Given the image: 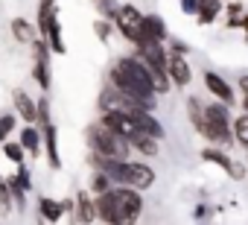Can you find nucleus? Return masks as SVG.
<instances>
[{"instance_id":"obj_30","label":"nucleus","mask_w":248,"mask_h":225,"mask_svg":"<svg viewBox=\"0 0 248 225\" xmlns=\"http://www.w3.org/2000/svg\"><path fill=\"white\" fill-rule=\"evenodd\" d=\"M239 24H242V27L248 30V15H245V18H239Z\"/></svg>"},{"instance_id":"obj_2","label":"nucleus","mask_w":248,"mask_h":225,"mask_svg":"<svg viewBox=\"0 0 248 225\" xmlns=\"http://www.w3.org/2000/svg\"><path fill=\"white\" fill-rule=\"evenodd\" d=\"M140 53H143V64L155 82V91H167V56L161 41H140Z\"/></svg>"},{"instance_id":"obj_32","label":"nucleus","mask_w":248,"mask_h":225,"mask_svg":"<svg viewBox=\"0 0 248 225\" xmlns=\"http://www.w3.org/2000/svg\"><path fill=\"white\" fill-rule=\"evenodd\" d=\"M102 3H111V0H102Z\"/></svg>"},{"instance_id":"obj_18","label":"nucleus","mask_w":248,"mask_h":225,"mask_svg":"<svg viewBox=\"0 0 248 225\" xmlns=\"http://www.w3.org/2000/svg\"><path fill=\"white\" fill-rule=\"evenodd\" d=\"M132 141V146H138L140 152H146V155H155L158 152V144H155V138H149V135H135V138H129Z\"/></svg>"},{"instance_id":"obj_14","label":"nucleus","mask_w":248,"mask_h":225,"mask_svg":"<svg viewBox=\"0 0 248 225\" xmlns=\"http://www.w3.org/2000/svg\"><path fill=\"white\" fill-rule=\"evenodd\" d=\"M135 117H138V126H140V132H143V135H149V138H161V135H164L161 123H158V120H152L149 114H143V111H138Z\"/></svg>"},{"instance_id":"obj_26","label":"nucleus","mask_w":248,"mask_h":225,"mask_svg":"<svg viewBox=\"0 0 248 225\" xmlns=\"http://www.w3.org/2000/svg\"><path fill=\"white\" fill-rule=\"evenodd\" d=\"M181 9H184V12H190V15H193V12H199V0H181Z\"/></svg>"},{"instance_id":"obj_8","label":"nucleus","mask_w":248,"mask_h":225,"mask_svg":"<svg viewBox=\"0 0 248 225\" xmlns=\"http://www.w3.org/2000/svg\"><path fill=\"white\" fill-rule=\"evenodd\" d=\"M35 79L41 88H50V64H47V44H35Z\"/></svg>"},{"instance_id":"obj_13","label":"nucleus","mask_w":248,"mask_h":225,"mask_svg":"<svg viewBox=\"0 0 248 225\" xmlns=\"http://www.w3.org/2000/svg\"><path fill=\"white\" fill-rule=\"evenodd\" d=\"M15 108H18V114L24 117V120H35V111H38V105L24 94V91H15Z\"/></svg>"},{"instance_id":"obj_21","label":"nucleus","mask_w":248,"mask_h":225,"mask_svg":"<svg viewBox=\"0 0 248 225\" xmlns=\"http://www.w3.org/2000/svg\"><path fill=\"white\" fill-rule=\"evenodd\" d=\"M47 38H50V47H53L56 53H64V41H62V30H59V24H56V21L50 24V30H47Z\"/></svg>"},{"instance_id":"obj_27","label":"nucleus","mask_w":248,"mask_h":225,"mask_svg":"<svg viewBox=\"0 0 248 225\" xmlns=\"http://www.w3.org/2000/svg\"><path fill=\"white\" fill-rule=\"evenodd\" d=\"M12 126H15V120H12V117H9V114H6V117H3V120H0V132H3V135H6V132H9V129H12Z\"/></svg>"},{"instance_id":"obj_28","label":"nucleus","mask_w":248,"mask_h":225,"mask_svg":"<svg viewBox=\"0 0 248 225\" xmlns=\"http://www.w3.org/2000/svg\"><path fill=\"white\" fill-rule=\"evenodd\" d=\"M96 32H99V35L105 38V35H108V27H105V24H96Z\"/></svg>"},{"instance_id":"obj_19","label":"nucleus","mask_w":248,"mask_h":225,"mask_svg":"<svg viewBox=\"0 0 248 225\" xmlns=\"http://www.w3.org/2000/svg\"><path fill=\"white\" fill-rule=\"evenodd\" d=\"M79 216L85 219V222H93L96 219V210H93V205H91V199H88V193H79Z\"/></svg>"},{"instance_id":"obj_11","label":"nucleus","mask_w":248,"mask_h":225,"mask_svg":"<svg viewBox=\"0 0 248 225\" xmlns=\"http://www.w3.org/2000/svg\"><path fill=\"white\" fill-rule=\"evenodd\" d=\"M204 82H207V88L213 91V96H219L222 102H233V91H231V85H228L222 76H216L213 70H207V73H204Z\"/></svg>"},{"instance_id":"obj_16","label":"nucleus","mask_w":248,"mask_h":225,"mask_svg":"<svg viewBox=\"0 0 248 225\" xmlns=\"http://www.w3.org/2000/svg\"><path fill=\"white\" fill-rule=\"evenodd\" d=\"M204 120H210V123H225V126H228V102H222V105H207V108H204Z\"/></svg>"},{"instance_id":"obj_20","label":"nucleus","mask_w":248,"mask_h":225,"mask_svg":"<svg viewBox=\"0 0 248 225\" xmlns=\"http://www.w3.org/2000/svg\"><path fill=\"white\" fill-rule=\"evenodd\" d=\"M12 32H15V38H18L21 44H27V41L32 38V30H30V24H27V21H21V18H15V21H12Z\"/></svg>"},{"instance_id":"obj_31","label":"nucleus","mask_w":248,"mask_h":225,"mask_svg":"<svg viewBox=\"0 0 248 225\" xmlns=\"http://www.w3.org/2000/svg\"><path fill=\"white\" fill-rule=\"evenodd\" d=\"M245 108H248V96H245Z\"/></svg>"},{"instance_id":"obj_17","label":"nucleus","mask_w":248,"mask_h":225,"mask_svg":"<svg viewBox=\"0 0 248 225\" xmlns=\"http://www.w3.org/2000/svg\"><path fill=\"white\" fill-rule=\"evenodd\" d=\"M38 208H41V216H44V219H50V222H56V219L64 213V208H62L59 202H53V199H41V202H38Z\"/></svg>"},{"instance_id":"obj_10","label":"nucleus","mask_w":248,"mask_h":225,"mask_svg":"<svg viewBox=\"0 0 248 225\" xmlns=\"http://www.w3.org/2000/svg\"><path fill=\"white\" fill-rule=\"evenodd\" d=\"M167 73L175 79V85H190V76H193V73H190V64H187L178 53L167 62Z\"/></svg>"},{"instance_id":"obj_6","label":"nucleus","mask_w":248,"mask_h":225,"mask_svg":"<svg viewBox=\"0 0 248 225\" xmlns=\"http://www.w3.org/2000/svg\"><path fill=\"white\" fill-rule=\"evenodd\" d=\"M117 27L129 41H140V35H143V15L135 6H123L117 12Z\"/></svg>"},{"instance_id":"obj_15","label":"nucleus","mask_w":248,"mask_h":225,"mask_svg":"<svg viewBox=\"0 0 248 225\" xmlns=\"http://www.w3.org/2000/svg\"><path fill=\"white\" fill-rule=\"evenodd\" d=\"M219 9H222L219 0H199V21L202 24H210L219 15Z\"/></svg>"},{"instance_id":"obj_4","label":"nucleus","mask_w":248,"mask_h":225,"mask_svg":"<svg viewBox=\"0 0 248 225\" xmlns=\"http://www.w3.org/2000/svg\"><path fill=\"white\" fill-rule=\"evenodd\" d=\"M111 202H114V210H117V219L120 222H135L143 210V199L138 196V190H111Z\"/></svg>"},{"instance_id":"obj_1","label":"nucleus","mask_w":248,"mask_h":225,"mask_svg":"<svg viewBox=\"0 0 248 225\" xmlns=\"http://www.w3.org/2000/svg\"><path fill=\"white\" fill-rule=\"evenodd\" d=\"M111 79H114L117 91L132 96L143 108L152 105V99H155V82H152V76H149V70H146V64L140 59H120L114 64V70H111Z\"/></svg>"},{"instance_id":"obj_23","label":"nucleus","mask_w":248,"mask_h":225,"mask_svg":"<svg viewBox=\"0 0 248 225\" xmlns=\"http://www.w3.org/2000/svg\"><path fill=\"white\" fill-rule=\"evenodd\" d=\"M3 152H6V158H9V161L24 164V146H18V144H6V146H3Z\"/></svg>"},{"instance_id":"obj_22","label":"nucleus","mask_w":248,"mask_h":225,"mask_svg":"<svg viewBox=\"0 0 248 225\" xmlns=\"http://www.w3.org/2000/svg\"><path fill=\"white\" fill-rule=\"evenodd\" d=\"M21 146L35 155V152H38V132H35V129H24V132H21Z\"/></svg>"},{"instance_id":"obj_29","label":"nucleus","mask_w":248,"mask_h":225,"mask_svg":"<svg viewBox=\"0 0 248 225\" xmlns=\"http://www.w3.org/2000/svg\"><path fill=\"white\" fill-rule=\"evenodd\" d=\"M239 88H242V91H245V96H248V76H242V79H239Z\"/></svg>"},{"instance_id":"obj_35","label":"nucleus","mask_w":248,"mask_h":225,"mask_svg":"<svg viewBox=\"0 0 248 225\" xmlns=\"http://www.w3.org/2000/svg\"><path fill=\"white\" fill-rule=\"evenodd\" d=\"M245 146H248V144H245Z\"/></svg>"},{"instance_id":"obj_7","label":"nucleus","mask_w":248,"mask_h":225,"mask_svg":"<svg viewBox=\"0 0 248 225\" xmlns=\"http://www.w3.org/2000/svg\"><path fill=\"white\" fill-rule=\"evenodd\" d=\"M202 158H204V161H213L216 167H222V170H225L228 176H233V178H242V173H245L239 164H233V161H231L225 152H219V149H204Z\"/></svg>"},{"instance_id":"obj_33","label":"nucleus","mask_w":248,"mask_h":225,"mask_svg":"<svg viewBox=\"0 0 248 225\" xmlns=\"http://www.w3.org/2000/svg\"><path fill=\"white\" fill-rule=\"evenodd\" d=\"M0 141H3V132H0Z\"/></svg>"},{"instance_id":"obj_12","label":"nucleus","mask_w":248,"mask_h":225,"mask_svg":"<svg viewBox=\"0 0 248 225\" xmlns=\"http://www.w3.org/2000/svg\"><path fill=\"white\" fill-rule=\"evenodd\" d=\"M44 141H47V158H50V167L59 170L62 167V158H59V146H56V126H44Z\"/></svg>"},{"instance_id":"obj_3","label":"nucleus","mask_w":248,"mask_h":225,"mask_svg":"<svg viewBox=\"0 0 248 225\" xmlns=\"http://www.w3.org/2000/svg\"><path fill=\"white\" fill-rule=\"evenodd\" d=\"M91 141L96 146L99 155H108V158H120V161H126L129 158V144L123 135L111 132L108 126H99L96 132H91Z\"/></svg>"},{"instance_id":"obj_24","label":"nucleus","mask_w":248,"mask_h":225,"mask_svg":"<svg viewBox=\"0 0 248 225\" xmlns=\"http://www.w3.org/2000/svg\"><path fill=\"white\" fill-rule=\"evenodd\" d=\"M233 132H236V138H239L242 144H248V114H245V117H236Z\"/></svg>"},{"instance_id":"obj_9","label":"nucleus","mask_w":248,"mask_h":225,"mask_svg":"<svg viewBox=\"0 0 248 225\" xmlns=\"http://www.w3.org/2000/svg\"><path fill=\"white\" fill-rule=\"evenodd\" d=\"M167 38V27H164V21L158 18V15H149V18H143V35H140V41H164ZM138 41V44H140Z\"/></svg>"},{"instance_id":"obj_25","label":"nucleus","mask_w":248,"mask_h":225,"mask_svg":"<svg viewBox=\"0 0 248 225\" xmlns=\"http://www.w3.org/2000/svg\"><path fill=\"white\" fill-rule=\"evenodd\" d=\"M108 181H111L108 176H96V178H93V190H96V193H105V190H108Z\"/></svg>"},{"instance_id":"obj_34","label":"nucleus","mask_w":248,"mask_h":225,"mask_svg":"<svg viewBox=\"0 0 248 225\" xmlns=\"http://www.w3.org/2000/svg\"><path fill=\"white\" fill-rule=\"evenodd\" d=\"M50 3H53V0H50Z\"/></svg>"},{"instance_id":"obj_5","label":"nucleus","mask_w":248,"mask_h":225,"mask_svg":"<svg viewBox=\"0 0 248 225\" xmlns=\"http://www.w3.org/2000/svg\"><path fill=\"white\" fill-rule=\"evenodd\" d=\"M99 105H102V111H120V114H138V111H143L140 102H135L123 91H102Z\"/></svg>"}]
</instances>
